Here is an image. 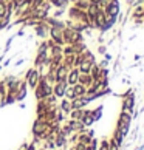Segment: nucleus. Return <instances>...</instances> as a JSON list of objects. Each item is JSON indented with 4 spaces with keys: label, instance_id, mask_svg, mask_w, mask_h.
Instances as JSON below:
<instances>
[{
    "label": "nucleus",
    "instance_id": "nucleus-12",
    "mask_svg": "<svg viewBox=\"0 0 144 150\" xmlns=\"http://www.w3.org/2000/svg\"><path fill=\"white\" fill-rule=\"evenodd\" d=\"M77 84L84 85V87H90L93 84V77L90 76V73H79V79H77Z\"/></svg>",
    "mask_w": 144,
    "mask_h": 150
},
{
    "label": "nucleus",
    "instance_id": "nucleus-33",
    "mask_svg": "<svg viewBox=\"0 0 144 150\" xmlns=\"http://www.w3.org/2000/svg\"><path fill=\"white\" fill-rule=\"evenodd\" d=\"M0 107H2V104H0Z\"/></svg>",
    "mask_w": 144,
    "mask_h": 150
},
{
    "label": "nucleus",
    "instance_id": "nucleus-20",
    "mask_svg": "<svg viewBox=\"0 0 144 150\" xmlns=\"http://www.w3.org/2000/svg\"><path fill=\"white\" fill-rule=\"evenodd\" d=\"M64 98H67V99H74L76 98V93H74V88H73V85H68L67 87V90H65V94H64Z\"/></svg>",
    "mask_w": 144,
    "mask_h": 150
},
{
    "label": "nucleus",
    "instance_id": "nucleus-21",
    "mask_svg": "<svg viewBox=\"0 0 144 150\" xmlns=\"http://www.w3.org/2000/svg\"><path fill=\"white\" fill-rule=\"evenodd\" d=\"M5 96H6V87H5V84L2 81H0V104H2V107H3V101H5Z\"/></svg>",
    "mask_w": 144,
    "mask_h": 150
},
{
    "label": "nucleus",
    "instance_id": "nucleus-13",
    "mask_svg": "<svg viewBox=\"0 0 144 150\" xmlns=\"http://www.w3.org/2000/svg\"><path fill=\"white\" fill-rule=\"evenodd\" d=\"M59 110L62 113H65L68 116V113L71 112V101L67 98H60V102H59Z\"/></svg>",
    "mask_w": 144,
    "mask_h": 150
},
{
    "label": "nucleus",
    "instance_id": "nucleus-2",
    "mask_svg": "<svg viewBox=\"0 0 144 150\" xmlns=\"http://www.w3.org/2000/svg\"><path fill=\"white\" fill-rule=\"evenodd\" d=\"M33 91H34V96H36L37 101H40V99L50 96V94H53V85L48 84V82L43 79V76H42L40 81L37 82V85H36V88Z\"/></svg>",
    "mask_w": 144,
    "mask_h": 150
},
{
    "label": "nucleus",
    "instance_id": "nucleus-16",
    "mask_svg": "<svg viewBox=\"0 0 144 150\" xmlns=\"http://www.w3.org/2000/svg\"><path fill=\"white\" fill-rule=\"evenodd\" d=\"M36 54H48V45H47V40H40L37 43V51Z\"/></svg>",
    "mask_w": 144,
    "mask_h": 150
},
{
    "label": "nucleus",
    "instance_id": "nucleus-1",
    "mask_svg": "<svg viewBox=\"0 0 144 150\" xmlns=\"http://www.w3.org/2000/svg\"><path fill=\"white\" fill-rule=\"evenodd\" d=\"M62 37H64V43L65 45H74L77 42H84V34L77 33L70 26H65L62 30Z\"/></svg>",
    "mask_w": 144,
    "mask_h": 150
},
{
    "label": "nucleus",
    "instance_id": "nucleus-4",
    "mask_svg": "<svg viewBox=\"0 0 144 150\" xmlns=\"http://www.w3.org/2000/svg\"><path fill=\"white\" fill-rule=\"evenodd\" d=\"M33 28H34V36H36V37L42 39V40L48 39V30H50V26L47 25L45 20L39 22V23H37L36 26H33Z\"/></svg>",
    "mask_w": 144,
    "mask_h": 150
},
{
    "label": "nucleus",
    "instance_id": "nucleus-27",
    "mask_svg": "<svg viewBox=\"0 0 144 150\" xmlns=\"http://www.w3.org/2000/svg\"><path fill=\"white\" fill-rule=\"evenodd\" d=\"M25 33H26V28H23V26H20V30L16 33V37H23L25 36Z\"/></svg>",
    "mask_w": 144,
    "mask_h": 150
},
{
    "label": "nucleus",
    "instance_id": "nucleus-32",
    "mask_svg": "<svg viewBox=\"0 0 144 150\" xmlns=\"http://www.w3.org/2000/svg\"><path fill=\"white\" fill-rule=\"evenodd\" d=\"M45 2H50V3H51V2H53V0H45Z\"/></svg>",
    "mask_w": 144,
    "mask_h": 150
},
{
    "label": "nucleus",
    "instance_id": "nucleus-18",
    "mask_svg": "<svg viewBox=\"0 0 144 150\" xmlns=\"http://www.w3.org/2000/svg\"><path fill=\"white\" fill-rule=\"evenodd\" d=\"M71 5H73V6H76V8H79V9H82V11H87L90 2H88V0H76V2L71 3Z\"/></svg>",
    "mask_w": 144,
    "mask_h": 150
},
{
    "label": "nucleus",
    "instance_id": "nucleus-19",
    "mask_svg": "<svg viewBox=\"0 0 144 150\" xmlns=\"http://www.w3.org/2000/svg\"><path fill=\"white\" fill-rule=\"evenodd\" d=\"M102 105H99V107H96L95 110H90V113H92V116H93V119H95V122L98 121V119H101V116H102Z\"/></svg>",
    "mask_w": 144,
    "mask_h": 150
},
{
    "label": "nucleus",
    "instance_id": "nucleus-7",
    "mask_svg": "<svg viewBox=\"0 0 144 150\" xmlns=\"http://www.w3.org/2000/svg\"><path fill=\"white\" fill-rule=\"evenodd\" d=\"M48 39H51L54 43L57 45H65L64 43V37H62V30L60 28H50L48 30Z\"/></svg>",
    "mask_w": 144,
    "mask_h": 150
},
{
    "label": "nucleus",
    "instance_id": "nucleus-17",
    "mask_svg": "<svg viewBox=\"0 0 144 150\" xmlns=\"http://www.w3.org/2000/svg\"><path fill=\"white\" fill-rule=\"evenodd\" d=\"M73 88H74L76 98H77V96H85V94H87V87L81 85V84H74V85H73Z\"/></svg>",
    "mask_w": 144,
    "mask_h": 150
},
{
    "label": "nucleus",
    "instance_id": "nucleus-23",
    "mask_svg": "<svg viewBox=\"0 0 144 150\" xmlns=\"http://www.w3.org/2000/svg\"><path fill=\"white\" fill-rule=\"evenodd\" d=\"M65 13H67V9H62V8H56V9H54V14H50V16H53V17H56V19H62Z\"/></svg>",
    "mask_w": 144,
    "mask_h": 150
},
{
    "label": "nucleus",
    "instance_id": "nucleus-10",
    "mask_svg": "<svg viewBox=\"0 0 144 150\" xmlns=\"http://www.w3.org/2000/svg\"><path fill=\"white\" fill-rule=\"evenodd\" d=\"M45 22H47V25L50 26V28H60V30L65 28V22L62 19L53 17V16H48V17L45 19Z\"/></svg>",
    "mask_w": 144,
    "mask_h": 150
},
{
    "label": "nucleus",
    "instance_id": "nucleus-15",
    "mask_svg": "<svg viewBox=\"0 0 144 150\" xmlns=\"http://www.w3.org/2000/svg\"><path fill=\"white\" fill-rule=\"evenodd\" d=\"M70 2L68 0H53L51 2V6L53 8H62V9H67L68 8Z\"/></svg>",
    "mask_w": 144,
    "mask_h": 150
},
{
    "label": "nucleus",
    "instance_id": "nucleus-11",
    "mask_svg": "<svg viewBox=\"0 0 144 150\" xmlns=\"http://www.w3.org/2000/svg\"><path fill=\"white\" fill-rule=\"evenodd\" d=\"M77 79H79V70L76 68H71V70H68V74H67V84L68 85H74V84H77Z\"/></svg>",
    "mask_w": 144,
    "mask_h": 150
},
{
    "label": "nucleus",
    "instance_id": "nucleus-22",
    "mask_svg": "<svg viewBox=\"0 0 144 150\" xmlns=\"http://www.w3.org/2000/svg\"><path fill=\"white\" fill-rule=\"evenodd\" d=\"M14 39H16V34H14V36H11L8 40H6V43H5V48H3V53H5V54H8V53H9V50H11V45H13Z\"/></svg>",
    "mask_w": 144,
    "mask_h": 150
},
{
    "label": "nucleus",
    "instance_id": "nucleus-26",
    "mask_svg": "<svg viewBox=\"0 0 144 150\" xmlns=\"http://www.w3.org/2000/svg\"><path fill=\"white\" fill-rule=\"evenodd\" d=\"M98 53H99V54H102V56H104V54L107 53V45H104V43H101V45L98 47Z\"/></svg>",
    "mask_w": 144,
    "mask_h": 150
},
{
    "label": "nucleus",
    "instance_id": "nucleus-25",
    "mask_svg": "<svg viewBox=\"0 0 144 150\" xmlns=\"http://www.w3.org/2000/svg\"><path fill=\"white\" fill-rule=\"evenodd\" d=\"M98 150H110V142H109V139H102L101 144H99V147H98Z\"/></svg>",
    "mask_w": 144,
    "mask_h": 150
},
{
    "label": "nucleus",
    "instance_id": "nucleus-3",
    "mask_svg": "<svg viewBox=\"0 0 144 150\" xmlns=\"http://www.w3.org/2000/svg\"><path fill=\"white\" fill-rule=\"evenodd\" d=\"M40 77H42L40 71H39L37 68H34V67H31V68H28L25 71V76L22 77V79L26 82V87H28L30 90H34L36 85H37V82L40 81Z\"/></svg>",
    "mask_w": 144,
    "mask_h": 150
},
{
    "label": "nucleus",
    "instance_id": "nucleus-14",
    "mask_svg": "<svg viewBox=\"0 0 144 150\" xmlns=\"http://www.w3.org/2000/svg\"><path fill=\"white\" fill-rule=\"evenodd\" d=\"M92 62H88V60H82L77 67V70H79V73H90V68H92Z\"/></svg>",
    "mask_w": 144,
    "mask_h": 150
},
{
    "label": "nucleus",
    "instance_id": "nucleus-28",
    "mask_svg": "<svg viewBox=\"0 0 144 150\" xmlns=\"http://www.w3.org/2000/svg\"><path fill=\"white\" fill-rule=\"evenodd\" d=\"M23 64H25V57H22V59H19L17 62L14 64V67H16V68H19V67H22V65H23Z\"/></svg>",
    "mask_w": 144,
    "mask_h": 150
},
{
    "label": "nucleus",
    "instance_id": "nucleus-30",
    "mask_svg": "<svg viewBox=\"0 0 144 150\" xmlns=\"http://www.w3.org/2000/svg\"><path fill=\"white\" fill-rule=\"evenodd\" d=\"M9 2H11V0H0V3H5V5L9 3Z\"/></svg>",
    "mask_w": 144,
    "mask_h": 150
},
{
    "label": "nucleus",
    "instance_id": "nucleus-6",
    "mask_svg": "<svg viewBox=\"0 0 144 150\" xmlns=\"http://www.w3.org/2000/svg\"><path fill=\"white\" fill-rule=\"evenodd\" d=\"M67 74H68V68L64 64H59L53 71L54 76V82H60V81H67Z\"/></svg>",
    "mask_w": 144,
    "mask_h": 150
},
{
    "label": "nucleus",
    "instance_id": "nucleus-31",
    "mask_svg": "<svg viewBox=\"0 0 144 150\" xmlns=\"http://www.w3.org/2000/svg\"><path fill=\"white\" fill-rule=\"evenodd\" d=\"M3 70V67H2V64H0V71H2Z\"/></svg>",
    "mask_w": 144,
    "mask_h": 150
},
{
    "label": "nucleus",
    "instance_id": "nucleus-29",
    "mask_svg": "<svg viewBox=\"0 0 144 150\" xmlns=\"http://www.w3.org/2000/svg\"><path fill=\"white\" fill-rule=\"evenodd\" d=\"M13 59H14V57H8L6 60H5V62L2 64V67H3V68H6V67H9V64L13 62Z\"/></svg>",
    "mask_w": 144,
    "mask_h": 150
},
{
    "label": "nucleus",
    "instance_id": "nucleus-9",
    "mask_svg": "<svg viewBox=\"0 0 144 150\" xmlns=\"http://www.w3.org/2000/svg\"><path fill=\"white\" fill-rule=\"evenodd\" d=\"M26 94H28V87H26V82L22 79L20 85H19V88H17V91H16V102L25 101Z\"/></svg>",
    "mask_w": 144,
    "mask_h": 150
},
{
    "label": "nucleus",
    "instance_id": "nucleus-5",
    "mask_svg": "<svg viewBox=\"0 0 144 150\" xmlns=\"http://www.w3.org/2000/svg\"><path fill=\"white\" fill-rule=\"evenodd\" d=\"M104 13L110 14V16H119L121 14V3H119V0H110V2H107L106 8H104Z\"/></svg>",
    "mask_w": 144,
    "mask_h": 150
},
{
    "label": "nucleus",
    "instance_id": "nucleus-8",
    "mask_svg": "<svg viewBox=\"0 0 144 150\" xmlns=\"http://www.w3.org/2000/svg\"><path fill=\"white\" fill-rule=\"evenodd\" d=\"M67 81H60V82H54L53 84V94L56 96L57 99L60 98H64V94H65V90H67Z\"/></svg>",
    "mask_w": 144,
    "mask_h": 150
},
{
    "label": "nucleus",
    "instance_id": "nucleus-24",
    "mask_svg": "<svg viewBox=\"0 0 144 150\" xmlns=\"http://www.w3.org/2000/svg\"><path fill=\"white\" fill-rule=\"evenodd\" d=\"M8 16V3H0V19L2 17H6ZM8 17H11V16H8Z\"/></svg>",
    "mask_w": 144,
    "mask_h": 150
}]
</instances>
